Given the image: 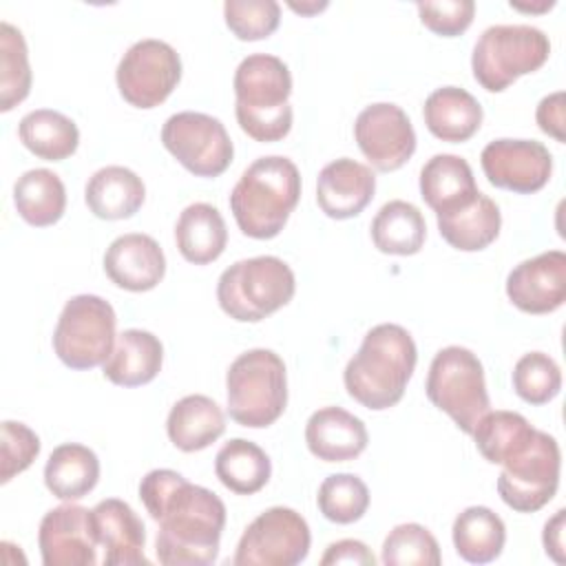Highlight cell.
Instances as JSON below:
<instances>
[{
    "mask_svg": "<svg viewBox=\"0 0 566 566\" xmlns=\"http://www.w3.org/2000/svg\"><path fill=\"white\" fill-rule=\"evenodd\" d=\"M139 500L159 524L155 553L164 566L217 562L226 526V504L217 493L172 469H153L139 482Z\"/></svg>",
    "mask_w": 566,
    "mask_h": 566,
    "instance_id": "cell-1",
    "label": "cell"
},
{
    "mask_svg": "<svg viewBox=\"0 0 566 566\" xmlns=\"http://www.w3.org/2000/svg\"><path fill=\"white\" fill-rule=\"evenodd\" d=\"M418 349L411 334L396 323L371 327L343 371L347 394L371 411L400 402L413 376Z\"/></svg>",
    "mask_w": 566,
    "mask_h": 566,
    "instance_id": "cell-2",
    "label": "cell"
},
{
    "mask_svg": "<svg viewBox=\"0 0 566 566\" xmlns=\"http://www.w3.org/2000/svg\"><path fill=\"white\" fill-rule=\"evenodd\" d=\"M301 199V172L283 155L254 159L230 192V210L250 239H274Z\"/></svg>",
    "mask_w": 566,
    "mask_h": 566,
    "instance_id": "cell-3",
    "label": "cell"
},
{
    "mask_svg": "<svg viewBox=\"0 0 566 566\" xmlns=\"http://www.w3.org/2000/svg\"><path fill=\"white\" fill-rule=\"evenodd\" d=\"M234 115L254 142H281L292 128V75L287 64L270 53L243 57L234 71Z\"/></svg>",
    "mask_w": 566,
    "mask_h": 566,
    "instance_id": "cell-4",
    "label": "cell"
},
{
    "mask_svg": "<svg viewBox=\"0 0 566 566\" xmlns=\"http://www.w3.org/2000/svg\"><path fill=\"white\" fill-rule=\"evenodd\" d=\"M230 418L250 429L274 424L287 407V371L283 358L265 347L239 354L226 374Z\"/></svg>",
    "mask_w": 566,
    "mask_h": 566,
    "instance_id": "cell-5",
    "label": "cell"
},
{
    "mask_svg": "<svg viewBox=\"0 0 566 566\" xmlns=\"http://www.w3.org/2000/svg\"><path fill=\"white\" fill-rule=\"evenodd\" d=\"M296 292L292 268L272 254L241 259L217 281L219 307L239 323H259L285 307Z\"/></svg>",
    "mask_w": 566,
    "mask_h": 566,
    "instance_id": "cell-6",
    "label": "cell"
},
{
    "mask_svg": "<svg viewBox=\"0 0 566 566\" xmlns=\"http://www.w3.org/2000/svg\"><path fill=\"white\" fill-rule=\"evenodd\" d=\"M551 55L548 35L531 24H493L473 46L471 71L489 93L506 91L517 77L535 73Z\"/></svg>",
    "mask_w": 566,
    "mask_h": 566,
    "instance_id": "cell-7",
    "label": "cell"
},
{
    "mask_svg": "<svg viewBox=\"0 0 566 566\" xmlns=\"http://www.w3.org/2000/svg\"><path fill=\"white\" fill-rule=\"evenodd\" d=\"M424 391L431 405L444 411L469 436L491 407L484 367L471 349L460 345H449L433 356Z\"/></svg>",
    "mask_w": 566,
    "mask_h": 566,
    "instance_id": "cell-8",
    "label": "cell"
},
{
    "mask_svg": "<svg viewBox=\"0 0 566 566\" xmlns=\"http://www.w3.org/2000/svg\"><path fill=\"white\" fill-rule=\"evenodd\" d=\"M117 316L97 294L71 296L53 329V352L71 369H93L108 360L115 347Z\"/></svg>",
    "mask_w": 566,
    "mask_h": 566,
    "instance_id": "cell-9",
    "label": "cell"
},
{
    "mask_svg": "<svg viewBox=\"0 0 566 566\" xmlns=\"http://www.w3.org/2000/svg\"><path fill=\"white\" fill-rule=\"evenodd\" d=\"M559 471L562 453L557 440L535 429L533 436L502 462L497 493L513 511L535 513L557 493Z\"/></svg>",
    "mask_w": 566,
    "mask_h": 566,
    "instance_id": "cell-10",
    "label": "cell"
},
{
    "mask_svg": "<svg viewBox=\"0 0 566 566\" xmlns=\"http://www.w3.org/2000/svg\"><path fill=\"white\" fill-rule=\"evenodd\" d=\"M161 144L188 172L206 179L223 175L234 157L221 119L197 111L170 115L161 126Z\"/></svg>",
    "mask_w": 566,
    "mask_h": 566,
    "instance_id": "cell-11",
    "label": "cell"
},
{
    "mask_svg": "<svg viewBox=\"0 0 566 566\" xmlns=\"http://www.w3.org/2000/svg\"><path fill=\"white\" fill-rule=\"evenodd\" d=\"M312 544V533L301 513L290 506H272L256 515L243 531L234 566H296Z\"/></svg>",
    "mask_w": 566,
    "mask_h": 566,
    "instance_id": "cell-12",
    "label": "cell"
},
{
    "mask_svg": "<svg viewBox=\"0 0 566 566\" xmlns=\"http://www.w3.org/2000/svg\"><path fill=\"white\" fill-rule=\"evenodd\" d=\"M181 57L164 40L144 38L119 60L115 82L119 95L135 108H155L177 88Z\"/></svg>",
    "mask_w": 566,
    "mask_h": 566,
    "instance_id": "cell-13",
    "label": "cell"
},
{
    "mask_svg": "<svg viewBox=\"0 0 566 566\" xmlns=\"http://www.w3.org/2000/svg\"><path fill=\"white\" fill-rule=\"evenodd\" d=\"M354 137L365 159L380 172L402 168L416 153V130L411 119L391 102L365 106L354 122Z\"/></svg>",
    "mask_w": 566,
    "mask_h": 566,
    "instance_id": "cell-14",
    "label": "cell"
},
{
    "mask_svg": "<svg viewBox=\"0 0 566 566\" xmlns=\"http://www.w3.org/2000/svg\"><path fill=\"white\" fill-rule=\"evenodd\" d=\"M480 164L491 186L517 195L542 190L553 172V155L535 139H493L482 148Z\"/></svg>",
    "mask_w": 566,
    "mask_h": 566,
    "instance_id": "cell-15",
    "label": "cell"
},
{
    "mask_svg": "<svg viewBox=\"0 0 566 566\" xmlns=\"http://www.w3.org/2000/svg\"><path fill=\"white\" fill-rule=\"evenodd\" d=\"M38 544L44 566L97 564V539L86 506L66 502L46 511L40 522Z\"/></svg>",
    "mask_w": 566,
    "mask_h": 566,
    "instance_id": "cell-16",
    "label": "cell"
},
{
    "mask_svg": "<svg viewBox=\"0 0 566 566\" xmlns=\"http://www.w3.org/2000/svg\"><path fill=\"white\" fill-rule=\"evenodd\" d=\"M509 301L526 314H551L566 301V252L548 250L517 263L506 276Z\"/></svg>",
    "mask_w": 566,
    "mask_h": 566,
    "instance_id": "cell-17",
    "label": "cell"
},
{
    "mask_svg": "<svg viewBox=\"0 0 566 566\" xmlns=\"http://www.w3.org/2000/svg\"><path fill=\"white\" fill-rule=\"evenodd\" d=\"M97 544L104 548V566H148L144 555L146 528L139 515L119 497H106L91 509Z\"/></svg>",
    "mask_w": 566,
    "mask_h": 566,
    "instance_id": "cell-18",
    "label": "cell"
},
{
    "mask_svg": "<svg viewBox=\"0 0 566 566\" xmlns=\"http://www.w3.org/2000/svg\"><path fill=\"white\" fill-rule=\"evenodd\" d=\"M376 192V175L369 166L340 157L323 166L316 179V203L336 221L358 217Z\"/></svg>",
    "mask_w": 566,
    "mask_h": 566,
    "instance_id": "cell-19",
    "label": "cell"
},
{
    "mask_svg": "<svg viewBox=\"0 0 566 566\" xmlns=\"http://www.w3.org/2000/svg\"><path fill=\"white\" fill-rule=\"evenodd\" d=\"M104 272L122 290L148 292L161 283L166 256L150 234L128 232L106 248Z\"/></svg>",
    "mask_w": 566,
    "mask_h": 566,
    "instance_id": "cell-20",
    "label": "cell"
},
{
    "mask_svg": "<svg viewBox=\"0 0 566 566\" xmlns=\"http://www.w3.org/2000/svg\"><path fill=\"white\" fill-rule=\"evenodd\" d=\"M305 442L323 462H347L358 458L369 442L365 422L343 407H323L305 424Z\"/></svg>",
    "mask_w": 566,
    "mask_h": 566,
    "instance_id": "cell-21",
    "label": "cell"
},
{
    "mask_svg": "<svg viewBox=\"0 0 566 566\" xmlns=\"http://www.w3.org/2000/svg\"><path fill=\"white\" fill-rule=\"evenodd\" d=\"M478 195L473 170L460 155L438 153L420 170V197L436 214L460 210Z\"/></svg>",
    "mask_w": 566,
    "mask_h": 566,
    "instance_id": "cell-22",
    "label": "cell"
},
{
    "mask_svg": "<svg viewBox=\"0 0 566 566\" xmlns=\"http://www.w3.org/2000/svg\"><path fill=\"white\" fill-rule=\"evenodd\" d=\"M164 363L161 340L146 329H124L115 338L108 360L102 365L104 378L119 387H139L157 378Z\"/></svg>",
    "mask_w": 566,
    "mask_h": 566,
    "instance_id": "cell-23",
    "label": "cell"
},
{
    "mask_svg": "<svg viewBox=\"0 0 566 566\" xmlns=\"http://www.w3.org/2000/svg\"><path fill=\"white\" fill-rule=\"evenodd\" d=\"M146 199V186L126 166H104L95 170L84 188V201L97 219H130Z\"/></svg>",
    "mask_w": 566,
    "mask_h": 566,
    "instance_id": "cell-24",
    "label": "cell"
},
{
    "mask_svg": "<svg viewBox=\"0 0 566 566\" xmlns=\"http://www.w3.org/2000/svg\"><path fill=\"white\" fill-rule=\"evenodd\" d=\"M223 431L226 416L221 407L203 394H190L177 400L166 420L170 442L184 453H195L210 447L223 436Z\"/></svg>",
    "mask_w": 566,
    "mask_h": 566,
    "instance_id": "cell-25",
    "label": "cell"
},
{
    "mask_svg": "<svg viewBox=\"0 0 566 566\" xmlns=\"http://www.w3.org/2000/svg\"><path fill=\"white\" fill-rule=\"evenodd\" d=\"M422 117L433 137L460 144L480 130L484 113L469 91L460 86H442L424 99Z\"/></svg>",
    "mask_w": 566,
    "mask_h": 566,
    "instance_id": "cell-26",
    "label": "cell"
},
{
    "mask_svg": "<svg viewBox=\"0 0 566 566\" xmlns=\"http://www.w3.org/2000/svg\"><path fill=\"white\" fill-rule=\"evenodd\" d=\"M179 254L195 265L217 261L228 245V228L221 212L206 201L190 203L175 223Z\"/></svg>",
    "mask_w": 566,
    "mask_h": 566,
    "instance_id": "cell-27",
    "label": "cell"
},
{
    "mask_svg": "<svg viewBox=\"0 0 566 566\" xmlns=\"http://www.w3.org/2000/svg\"><path fill=\"white\" fill-rule=\"evenodd\" d=\"M436 221L440 237L451 248L462 252H480L489 248L497 239L502 228V214L497 203L482 192L460 210L436 214Z\"/></svg>",
    "mask_w": 566,
    "mask_h": 566,
    "instance_id": "cell-28",
    "label": "cell"
},
{
    "mask_svg": "<svg viewBox=\"0 0 566 566\" xmlns=\"http://www.w3.org/2000/svg\"><path fill=\"white\" fill-rule=\"evenodd\" d=\"M99 480V460L93 449L80 442L55 447L44 464L46 489L64 502H75L88 495Z\"/></svg>",
    "mask_w": 566,
    "mask_h": 566,
    "instance_id": "cell-29",
    "label": "cell"
},
{
    "mask_svg": "<svg viewBox=\"0 0 566 566\" xmlns=\"http://www.w3.org/2000/svg\"><path fill=\"white\" fill-rule=\"evenodd\" d=\"M18 137L29 153L44 161H62L80 146V130L71 117L53 108H35L18 124Z\"/></svg>",
    "mask_w": 566,
    "mask_h": 566,
    "instance_id": "cell-30",
    "label": "cell"
},
{
    "mask_svg": "<svg viewBox=\"0 0 566 566\" xmlns=\"http://www.w3.org/2000/svg\"><path fill=\"white\" fill-rule=\"evenodd\" d=\"M13 203L18 214L35 228L53 226L66 210V188L49 168H33L13 184Z\"/></svg>",
    "mask_w": 566,
    "mask_h": 566,
    "instance_id": "cell-31",
    "label": "cell"
},
{
    "mask_svg": "<svg viewBox=\"0 0 566 566\" xmlns=\"http://www.w3.org/2000/svg\"><path fill=\"white\" fill-rule=\"evenodd\" d=\"M455 553L469 564H489L500 557L506 542V526L489 506H469L453 520Z\"/></svg>",
    "mask_w": 566,
    "mask_h": 566,
    "instance_id": "cell-32",
    "label": "cell"
},
{
    "mask_svg": "<svg viewBox=\"0 0 566 566\" xmlns=\"http://www.w3.org/2000/svg\"><path fill=\"white\" fill-rule=\"evenodd\" d=\"M427 239L422 212L402 199L387 201L371 221V241L382 254H418Z\"/></svg>",
    "mask_w": 566,
    "mask_h": 566,
    "instance_id": "cell-33",
    "label": "cell"
},
{
    "mask_svg": "<svg viewBox=\"0 0 566 566\" xmlns=\"http://www.w3.org/2000/svg\"><path fill=\"white\" fill-rule=\"evenodd\" d=\"M214 473L232 493L252 495L270 482L272 462L268 453L252 440L232 438L217 451Z\"/></svg>",
    "mask_w": 566,
    "mask_h": 566,
    "instance_id": "cell-34",
    "label": "cell"
},
{
    "mask_svg": "<svg viewBox=\"0 0 566 566\" xmlns=\"http://www.w3.org/2000/svg\"><path fill=\"white\" fill-rule=\"evenodd\" d=\"M535 427L517 411H486L475 429L473 440L482 458L491 464H502L515 449H520Z\"/></svg>",
    "mask_w": 566,
    "mask_h": 566,
    "instance_id": "cell-35",
    "label": "cell"
},
{
    "mask_svg": "<svg viewBox=\"0 0 566 566\" xmlns=\"http://www.w3.org/2000/svg\"><path fill=\"white\" fill-rule=\"evenodd\" d=\"M31 91V66L24 35L18 27L0 22V111L9 113Z\"/></svg>",
    "mask_w": 566,
    "mask_h": 566,
    "instance_id": "cell-36",
    "label": "cell"
},
{
    "mask_svg": "<svg viewBox=\"0 0 566 566\" xmlns=\"http://www.w3.org/2000/svg\"><path fill=\"white\" fill-rule=\"evenodd\" d=\"M316 504L325 520L354 524L369 509V489L354 473H332L321 482Z\"/></svg>",
    "mask_w": 566,
    "mask_h": 566,
    "instance_id": "cell-37",
    "label": "cell"
},
{
    "mask_svg": "<svg viewBox=\"0 0 566 566\" xmlns=\"http://www.w3.org/2000/svg\"><path fill=\"white\" fill-rule=\"evenodd\" d=\"M380 559L387 566H438L442 555L438 539L427 526L407 522L389 531L382 542Z\"/></svg>",
    "mask_w": 566,
    "mask_h": 566,
    "instance_id": "cell-38",
    "label": "cell"
},
{
    "mask_svg": "<svg viewBox=\"0 0 566 566\" xmlns=\"http://www.w3.org/2000/svg\"><path fill=\"white\" fill-rule=\"evenodd\" d=\"M513 389L528 405H546L562 389V369L544 352L524 354L513 367Z\"/></svg>",
    "mask_w": 566,
    "mask_h": 566,
    "instance_id": "cell-39",
    "label": "cell"
},
{
    "mask_svg": "<svg viewBox=\"0 0 566 566\" xmlns=\"http://www.w3.org/2000/svg\"><path fill=\"white\" fill-rule=\"evenodd\" d=\"M223 18L239 40H265L279 29L281 4L274 0H228L223 4Z\"/></svg>",
    "mask_w": 566,
    "mask_h": 566,
    "instance_id": "cell-40",
    "label": "cell"
},
{
    "mask_svg": "<svg viewBox=\"0 0 566 566\" xmlns=\"http://www.w3.org/2000/svg\"><path fill=\"white\" fill-rule=\"evenodd\" d=\"M2 467H0V482L7 484L11 482L13 475L22 473L33 464V460L40 453V438L38 433L27 427L24 422L15 420H4L2 422Z\"/></svg>",
    "mask_w": 566,
    "mask_h": 566,
    "instance_id": "cell-41",
    "label": "cell"
},
{
    "mask_svg": "<svg viewBox=\"0 0 566 566\" xmlns=\"http://www.w3.org/2000/svg\"><path fill=\"white\" fill-rule=\"evenodd\" d=\"M420 22L442 38H455L464 33L475 15L473 0H438L416 4Z\"/></svg>",
    "mask_w": 566,
    "mask_h": 566,
    "instance_id": "cell-42",
    "label": "cell"
},
{
    "mask_svg": "<svg viewBox=\"0 0 566 566\" xmlns=\"http://www.w3.org/2000/svg\"><path fill=\"white\" fill-rule=\"evenodd\" d=\"M535 119L537 126L542 128V133L555 137L559 144H564L566 135H564V93L555 91L546 97H542V102L537 104L535 111Z\"/></svg>",
    "mask_w": 566,
    "mask_h": 566,
    "instance_id": "cell-43",
    "label": "cell"
},
{
    "mask_svg": "<svg viewBox=\"0 0 566 566\" xmlns=\"http://www.w3.org/2000/svg\"><path fill=\"white\" fill-rule=\"evenodd\" d=\"M323 566L329 564H358V566H374L376 557L374 553L367 548V544H363L360 539H338L334 544L327 546L325 555L321 557Z\"/></svg>",
    "mask_w": 566,
    "mask_h": 566,
    "instance_id": "cell-44",
    "label": "cell"
},
{
    "mask_svg": "<svg viewBox=\"0 0 566 566\" xmlns=\"http://www.w3.org/2000/svg\"><path fill=\"white\" fill-rule=\"evenodd\" d=\"M564 520H566V511L559 509L546 524H544V533H542V542H544V551L551 559H555L557 564H564Z\"/></svg>",
    "mask_w": 566,
    "mask_h": 566,
    "instance_id": "cell-45",
    "label": "cell"
},
{
    "mask_svg": "<svg viewBox=\"0 0 566 566\" xmlns=\"http://www.w3.org/2000/svg\"><path fill=\"white\" fill-rule=\"evenodd\" d=\"M287 4H290L292 11H296L301 15H312V13H318L327 7V2H301V4L298 2H287Z\"/></svg>",
    "mask_w": 566,
    "mask_h": 566,
    "instance_id": "cell-46",
    "label": "cell"
}]
</instances>
